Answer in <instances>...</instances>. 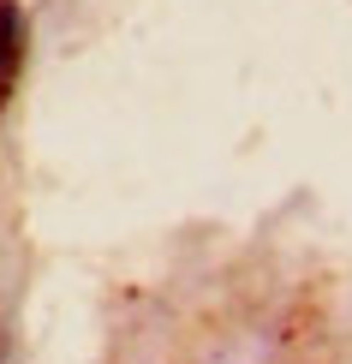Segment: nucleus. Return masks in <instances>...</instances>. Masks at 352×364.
<instances>
[{
    "label": "nucleus",
    "mask_w": 352,
    "mask_h": 364,
    "mask_svg": "<svg viewBox=\"0 0 352 364\" xmlns=\"http://www.w3.org/2000/svg\"><path fill=\"white\" fill-rule=\"evenodd\" d=\"M12 60H18V12L0 0V78L12 72Z\"/></svg>",
    "instance_id": "nucleus-1"
}]
</instances>
